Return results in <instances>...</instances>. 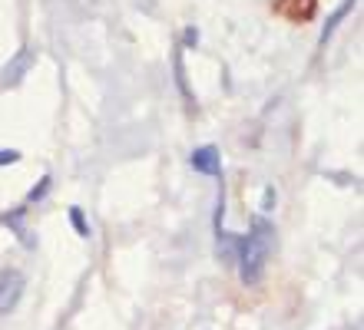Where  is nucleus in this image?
<instances>
[{
    "instance_id": "nucleus-1",
    "label": "nucleus",
    "mask_w": 364,
    "mask_h": 330,
    "mask_svg": "<svg viewBox=\"0 0 364 330\" xmlns=\"http://www.w3.org/2000/svg\"><path fill=\"white\" fill-rule=\"evenodd\" d=\"M272 251H275V228H272L269 218H255L252 235L235 241V264H239V277L245 287L262 284Z\"/></svg>"
},
{
    "instance_id": "nucleus-2",
    "label": "nucleus",
    "mask_w": 364,
    "mask_h": 330,
    "mask_svg": "<svg viewBox=\"0 0 364 330\" xmlns=\"http://www.w3.org/2000/svg\"><path fill=\"white\" fill-rule=\"evenodd\" d=\"M23 287H27V277L20 268H4L0 271V314H10L23 297Z\"/></svg>"
},
{
    "instance_id": "nucleus-3",
    "label": "nucleus",
    "mask_w": 364,
    "mask_h": 330,
    "mask_svg": "<svg viewBox=\"0 0 364 330\" xmlns=\"http://www.w3.org/2000/svg\"><path fill=\"white\" fill-rule=\"evenodd\" d=\"M33 63H37V50H33V47H20L17 53H14V60L4 66V73H0V86H4V89L17 86L20 79L33 70Z\"/></svg>"
},
{
    "instance_id": "nucleus-4",
    "label": "nucleus",
    "mask_w": 364,
    "mask_h": 330,
    "mask_svg": "<svg viewBox=\"0 0 364 330\" xmlns=\"http://www.w3.org/2000/svg\"><path fill=\"white\" fill-rule=\"evenodd\" d=\"M192 169L202 172V175H222V155L215 145H199L192 149Z\"/></svg>"
},
{
    "instance_id": "nucleus-5",
    "label": "nucleus",
    "mask_w": 364,
    "mask_h": 330,
    "mask_svg": "<svg viewBox=\"0 0 364 330\" xmlns=\"http://www.w3.org/2000/svg\"><path fill=\"white\" fill-rule=\"evenodd\" d=\"M355 7H358V0H345L341 7H335V13L328 17V23H325V27H321V33H318V47H328V40L335 37L338 23H341V20H345V17H348V13H351V10H355Z\"/></svg>"
},
{
    "instance_id": "nucleus-6",
    "label": "nucleus",
    "mask_w": 364,
    "mask_h": 330,
    "mask_svg": "<svg viewBox=\"0 0 364 330\" xmlns=\"http://www.w3.org/2000/svg\"><path fill=\"white\" fill-rule=\"evenodd\" d=\"M23 218H27V208L20 205V208H14L10 215H0V221L14 228V231H17V238L23 241V245H33V238H30V235H27V228H23Z\"/></svg>"
},
{
    "instance_id": "nucleus-7",
    "label": "nucleus",
    "mask_w": 364,
    "mask_h": 330,
    "mask_svg": "<svg viewBox=\"0 0 364 330\" xmlns=\"http://www.w3.org/2000/svg\"><path fill=\"white\" fill-rule=\"evenodd\" d=\"M173 63H176V83H179V93L186 96L192 103V93H189V83H186V66H182V50H176L173 53Z\"/></svg>"
},
{
    "instance_id": "nucleus-8",
    "label": "nucleus",
    "mask_w": 364,
    "mask_h": 330,
    "mask_svg": "<svg viewBox=\"0 0 364 330\" xmlns=\"http://www.w3.org/2000/svg\"><path fill=\"white\" fill-rule=\"evenodd\" d=\"M70 221H73L80 238H90V225H87V218H83V208H70Z\"/></svg>"
},
{
    "instance_id": "nucleus-9",
    "label": "nucleus",
    "mask_w": 364,
    "mask_h": 330,
    "mask_svg": "<svg viewBox=\"0 0 364 330\" xmlns=\"http://www.w3.org/2000/svg\"><path fill=\"white\" fill-rule=\"evenodd\" d=\"M47 189H50V175H43V179H40V185H33V189H30V195H27V205H33V202H40V198L47 195Z\"/></svg>"
},
{
    "instance_id": "nucleus-10",
    "label": "nucleus",
    "mask_w": 364,
    "mask_h": 330,
    "mask_svg": "<svg viewBox=\"0 0 364 330\" xmlns=\"http://www.w3.org/2000/svg\"><path fill=\"white\" fill-rule=\"evenodd\" d=\"M14 162H20L17 149H0V165H14Z\"/></svg>"
},
{
    "instance_id": "nucleus-11",
    "label": "nucleus",
    "mask_w": 364,
    "mask_h": 330,
    "mask_svg": "<svg viewBox=\"0 0 364 330\" xmlns=\"http://www.w3.org/2000/svg\"><path fill=\"white\" fill-rule=\"evenodd\" d=\"M272 205H275V189H265V198H262V208H265V211H272Z\"/></svg>"
},
{
    "instance_id": "nucleus-12",
    "label": "nucleus",
    "mask_w": 364,
    "mask_h": 330,
    "mask_svg": "<svg viewBox=\"0 0 364 330\" xmlns=\"http://www.w3.org/2000/svg\"><path fill=\"white\" fill-rule=\"evenodd\" d=\"M186 43H189V47H192V43H199V30H186Z\"/></svg>"
}]
</instances>
